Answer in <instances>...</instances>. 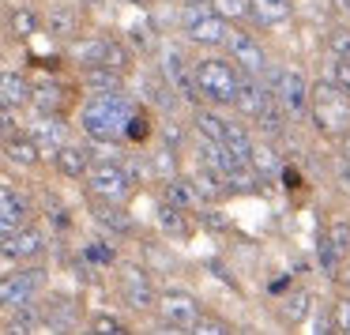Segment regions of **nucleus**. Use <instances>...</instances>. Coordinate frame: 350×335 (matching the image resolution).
I'll use <instances>...</instances> for the list:
<instances>
[{
    "instance_id": "obj_45",
    "label": "nucleus",
    "mask_w": 350,
    "mask_h": 335,
    "mask_svg": "<svg viewBox=\"0 0 350 335\" xmlns=\"http://www.w3.org/2000/svg\"><path fill=\"white\" fill-rule=\"evenodd\" d=\"M327 46H332V57H347V53H350V31H347V27H339V31H332V38H327Z\"/></svg>"
},
{
    "instance_id": "obj_46",
    "label": "nucleus",
    "mask_w": 350,
    "mask_h": 335,
    "mask_svg": "<svg viewBox=\"0 0 350 335\" xmlns=\"http://www.w3.org/2000/svg\"><path fill=\"white\" fill-rule=\"evenodd\" d=\"M335 87L350 94V57H335Z\"/></svg>"
},
{
    "instance_id": "obj_52",
    "label": "nucleus",
    "mask_w": 350,
    "mask_h": 335,
    "mask_svg": "<svg viewBox=\"0 0 350 335\" xmlns=\"http://www.w3.org/2000/svg\"><path fill=\"white\" fill-rule=\"evenodd\" d=\"M347 159H350V132H347Z\"/></svg>"
},
{
    "instance_id": "obj_48",
    "label": "nucleus",
    "mask_w": 350,
    "mask_h": 335,
    "mask_svg": "<svg viewBox=\"0 0 350 335\" xmlns=\"http://www.w3.org/2000/svg\"><path fill=\"white\" fill-rule=\"evenodd\" d=\"M16 132V117H12V109L8 106H0V144Z\"/></svg>"
},
{
    "instance_id": "obj_19",
    "label": "nucleus",
    "mask_w": 350,
    "mask_h": 335,
    "mask_svg": "<svg viewBox=\"0 0 350 335\" xmlns=\"http://www.w3.org/2000/svg\"><path fill=\"white\" fill-rule=\"evenodd\" d=\"M0 151L8 155V162H16V166H23V170H31V166H38V162H42L38 144H34L31 136H16V132L0 144Z\"/></svg>"
},
{
    "instance_id": "obj_22",
    "label": "nucleus",
    "mask_w": 350,
    "mask_h": 335,
    "mask_svg": "<svg viewBox=\"0 0 350 335\" xmlns=\"http://www.w3.org/2000/svg\"><path fill=\"white\" fill-rule=\"evenodd\" d=\"M249 16L256 27H282L290 19V0H249Z\"/></svg>"
},
{
    "instance_id": "obj_16",
    "label": "nucleus",
    "mask_w": 350,
    "mask_h": 335,
    "mask_svg": "<svg viewBox=\"0 0 350 335\" xmlns=\"http://www.w3.org/2000/svg\"><path fill=\"white\" fill-rule=\"evenodd\" d=\"M53 166L61 177H68V181H79V177H87V170H91V151H87L83 144H64L53 151Z\"/></svg>"
},
{
    "instance_id": "obj_31",
    "label": "nucleus",
    "mask_w": 350,
    "mask_h": 335,
    "mask_svg": "<svg viewBox=\"0 0 350 335\" xmlns=\"http://www.w3.org/2000/svg\"><path fill=\"white\" fill-rule=\"evenodd\" d=\"M192 124H196V132L204 139H211V144H222V136H226V117L211 113V109H196Z\"/></svg>"
},
{
    "instance_id": "obj_35",
    "label": "nucleus",
    "mask_w": 350,
    "mask_h": 335,
    "mask_svg": "<svg viewBox=\"0 0 350 335\" xmlns=\"http://www.w3.org/2000/svg\"><path fill=\"white\" fill-rule=\"evenodd\" d=\"M102 64H106V68H113V72H129V64H132V49H124L121 42L106 38V57H102Z\"/></svg>"
},
{
    "instance_id": "obj_13",
    "label": "nucleus",
    "mask_w": 350,
    "mask_h": 335,
    "mask_svg": "<svg viewBox=\"0 0 350 335\" xmlns=\"http://www.w3.org/2000/svg\"><path fill=\"white\" fill-rule=\"evenodd\" d=\"M162 79L170 83V91L181 94V98L196 102L200 91H196V79H192V68L185 64V57L177 53V49H170V53H162Z\"/></svg>"
},
{
    "instance_id": "obj_49",
    "label": "nucleus",
    "mask_w": 350,
    "mask_h": 335,
    "mask_svg": "<svg viewBox=\"0 0 350 335\" xmlns=\"http://www.w3.org/2000/svg\"><path fill=\"white\" fill-rule=\"evenodd\" d=\"M282 181H286V185H297V170H282Z\"/></svg>"
},
{
    "instance_id": "obj_32",
    "label": "nucleus",
    "mask_w": 350,
    "mask_h": 335,
    "mask_svg": "<svg viewBox=\"0 0 350 335\" xmlns=\"http://www.w3.org/2000/svg\"><path fill=\"white\" fill-rule=\"evenodd\" d=\"M317 260H320V271L332 275V279H335V275H339V264H342L347 256H342V252L332 245V237L320 234V237H317Z\"/></svg>"
},
{
    "instance_id": "obj_3",
    "label": "nucleus",
    "mask_w": 350,
    "mask_h": 335,
    "mask_svg": "<svg viewBox=\"0 0 350 335\" xmlns=\"http://www.w3.org/2000/svg\"><path fill=\"white\" fill-rule=\"evenodd\" d=\"M234 106L241 109L245 117H252L264 132H271V136H275V132H282V124H286V117H282V109H279V102H275L271 87H264L256 76L241 79Z\"/></svg>"
},
{
    "instance_id": "obj_28",
    "label": "nucleus",
    "mask_w": 350,
    "mask_h": 335,
    "mask_svg": "<svg viewBox=\"0 0 350 335\" xmlns=\"http://www.w3.org/2000/svg\"><path fill=\"white\" fill-rule=\"evenodd\" d=\"M166 200H170V204H177V207H185V211H192V207H204L200 192L192 189V181H189V177H181V174L166 177Z\"/></svg>"
},
{
    "instance_id": "obj_21",
    "label": "nucleus",
    "mask_w": 350,
    "mask_h": 335,
    "mask_svg": "<svg viewBox=\"0 0 350 335\" xmlns=\"http://www.w3.org/2000/svg\"><path fill=\"white\" fill-rule=\"evenodd\" d=\"M42 27H46L49 34H57V38H72L76 27H79V8L76 4H53L49 16L42 19Z\"/></svg>"
},
{
    "instance_id": "obj_24",
    "label": "nucleus",
    "mask_w": 350,
    "mask_h": 335,
    "mask_svg": "<svg viewBox=\"0 0 350 335\" xmlns=\"http://www.w3.org/2000/svg\"><path fill=\"white\" fill-rule=\"evenodd\" d=\"M189 181H192V189L200 192V200H204V204H215V200H222L230 192V185L222 181L215 170H207V166H200L196 174H189Z\"/></svg>"
},
{
    "instance_id": "obj_44",
    "label": "nucleus",
    "mask_w": 350,
    "mask_h": 335,
    "mask_svg": "<svg viewBox=\"0 0 350 335\" xmlns=\"http://www.w3.org/2000/svg\"><path fill=\"white\" fill-rule=\"evenodd\" d=\"M177 174V162H174V151H159L154 155V177H162V181H166V177H174Z\"/></svg>"
},
{
    "instance_id": "obj_40",
    "label": "nucleus",
    "mask_w": 350,
    "mask_h": 335,
    "mask_svg": "<svg viewBox=\"0 0 350 335\" xmlns=\"http://www.w3.org/2000/svg\"><path fill=\"white\" fill-rule=\"evenodd\" d=\"M91 332H98V335H124L129 327H124L117 317H109V312H98V317L91 320Z\"/></svg>"
},
{
    "instance_id": "obj_38",
    "label": "nucleus",
    "mask_w": 350,
    "mask_h": 335,
    "mask_svg": "<svg viewBox=\"0 0 350 335\" xmlns=\"http://www.w3.org/2000/svg\"><path fill=\"white\" fill-rule=\"evenodd\" d=\"M147 132H151V124H147V113H144V109H136V113L129 117V124H124V139H132V144H144Z\"/></svg>"
},
{
    "instance_id": "obj_17",
    "label": "nucleus",
    "mask_w": 350,
    "mask_h": 335,
    "mask_svg": "<svg viewBox=\"0 0 350 335\" xmlns=\"http://www.w3.org/2000/svg\"><path fill=\"white\" fill-rule=\"evenodd\" d=\"M91 215H94V222H98L106 234H113V237L132 234V215L124 211V207H117L113 200H98V204L91 207Z\"/></svg>"
},
{
    "instance_id": "obj_37",
    "label": "nucleus",
    "mask_w": 350,
    "mask_h": 335,
    "mask_svg": "<svg viewBox=\"0 0 350 335\" xmlns=\"http://www.w3.org/2000/svg\"><path fill=\"white\" fill-rule=\"evenodd\" d=\"M207 4H211L226 23H230V19H245V16H249V0H207Z\"/></svg>"
},
{
    "instance_id": "obj_6",
    "label": "nucleus",
    "mask_w": 350,
    "mask_h": 335,
    "mask_svg": "<svg viewBox=\"0 0 350 335\" xmlns=\"http://www.w3.org/2000/svg\"><path fill=\"white\" fill-rule=\"evenodd\" d=\"M271 94H275V102H279V109H282L286 121H301V117H309V83H305V76L297 68L275 72Z\"/></svg>"
},
{
    "instance_id": "obj_23",
    "label": "nucleus",
    "mask_w": 350,
    "mask_h": 335,
    "mask_svg": "<svg viewBox=\"0 0 350 335\" xmlns=\"http://www.w3.org/2000/svg\"><path fill=\"white\" fill-rule=\"evenodd\" d=\"M8 332H16V335L46 332V317H42L38 302H31V305H19V309H12V312H8Z\"/></svg>"
},
{
    "instance_id": "obj_47",
    "label": "nucleus",
    "mask_w": 350,
    "mask_h": 335,
    "mask_svg": "<svg viewBox=\"0 0 350 335\" xmlns=\"http://www.w3.org/2000/svg\"><path fill=\"white\" fill-rule=\"evenodd\" d=\"M335 332H350V302H339L335 305Z\"/></svg>"
},
{
    "instance_id": "obj_30",
    "label": "nucleus",
    "mask_w": 350,
    "mask_h": 335,
    "mask_svg": "<svg viewBox=\"0 0 350 335\" xmlns=\"http://www.w3.org/2000/svg\"><path fill=\"white\" fill-rule=\"evenodd\" d=\"M102 57H106V38L72 42V61L83 64V68H94V64H102Z\"/></svg>"
},
{
    "instance_id": "obj_41",
    "label": "nucleus",
    "mask_w": 350,
    "mask_h": 335,
    "mask_svg": "<svg viewBox=\"0 0 350 335\" xmlns=\"http://www.w3.org/2000/svg\"><path fill=\"white\" fill-rule=\"evenodd\" d=\"M83 256L91 260V264H98V267H109V264H113V249H109L106 241H91V245L83 249Z\"/></svg>"
},
{
    "instance_id": "obj_1",
    "label": "nucleus",
    "mask_w": 350,
    "mask_h": 335,
    "mask_svg": "<svg viewBox=\"0 0 350 335\" xmlns=\"http://www.w3.org/2000/svg\"><path fill=\"white\" fill-rule=\"evenodd\" d=\"M132 113H136V106L124 98V91L94 94V98L83 102V109H79V124H83V132L91 139H98V144H121L124 124H129Z\"/></svg>"
},
{
    "instance_id": "obj_27",
    "label": "nucleus",
    "mask_w": 350,
    "mask_h": 335,
    "mask_svg": "<svg viewBox=\"0 0 350 335\" xmlns=\"http://www.w3.org/2000/svg\"><path fill=\"white\" fill-rule=\"evenodd\" d=\"M83 83L91 87L94 94H113L124 87V72H113L106 64H94V68H83Z\"/></svg>"
},
{
    "instance_id": "obj_15",
    "label": "nucleus",
    "mask_w": 350,
    "mask_h": 335,
    "mask_svg": "<svg viewBox=\"0 0 350 335\" xmlns=\"http://www.w3.org/2000/svg\"><path fill=\"white\" fill-rule=\"evenodd\" d=\"M31 139L38 144L42 155H53L57 147L68 144V124H64L57 113H42L38 121L31 124Z\"/></svg>"
},
{
    "instance_id": "obj_8",
    "label": "nucleus",
    "mask_w": 350,
    "mask_h": 335,
    "mask_svg": "<svg viewBox=\"0 0 350 335\" xmlns=\"http://www.w3.org/2000/svg\"><path fill=\"white\" fill-rule=\"evenodd\" d=\"M42 286H46V275L38 267H23V271L0 275V309H19V305L38 302Z\"/></svg>"
},
{
    "instance_id": "obj_55",
    "label": "nucleus",
    "mask_w": 350,
    "mask_h": 335,
    "mask_svg": "<svg viewBox=\"0 0 350 335\" xmlns=\"http://www.w3.org/2000/svg\"><path fill=\"white\" fill-rule=\"evenodd\" d=\"M347 286H350V271H347Z\"/></svg>"
},
{
    "instance_id": "obj_54",
    "label": "nucleus",
    "mask_w": 350,
    "mask_h": 335,
    "mask_svg": "<svg viewBox=\"0 0 350 335\" xmlns=\"http://www.w3.org/2000/svg\"><path fill=\"white\" fill-rule=\"evenodd\" d=\"M83 4H98V0H83Z\"/></svg>"
},
{
    "instance_id": "obj_53",
    "label": "nucleus",
    "mask_w": 350,
    "mask_h": 335,
    "mask_svg": "<svg viewBox=\"0 0 350 335\" xmlns=\"http://www.w3.org/2000/svg\"><path fill=\"white\" fill-rule=\"evenodd\" d=\"M342 8H347V12H350V0H342Z\"/></svg>"
},
{
    "instance_id": "obj_18",
    "label": "nucleus",
    "mask_w": 350,
    "mask_h": 335,
    "mask_svg": "<svg viewBox=\"0 0 350 335\" xmlns=\"http://www.w3.org/2000/svg\"><path fill=\"white\" fill-rule=\"evenodd\" d=\"M154 219H159L162 234L177 237V241H189L192 222H189V215H185V207H177V204H170V200H162V204L154 207Z\"/></svg>"
},
{
    "instance_id": "obj_43",
    "label": "nucleus",
    "mask_w": 350,
    "mask_h": 335,
    "mask_svg": "<svg viewBox=\"0 0 350 335\" xmlns=\"http://www.w3.org/2000/svg\"><path fill=\"white\" fill-rule=\"evenodd\" d=\"M192 332H200V335H226L230 324H226V320H215V317H204V312H200V320L192 324Z\"/></svg>"
},
{
    "instance_id": "obj_5",
    "label": "nucleus",
    "mask_w": 350,
    "mask_h": 335,
    "mask_svg": "<svg viewBox=\"0 0 350 335\" xmlns=\"http://www.w3.org/2000/svg\"><path fill=\"white\" fill-rule=\"evenodd\" d=\"M87 185H91L94 200H113V204H124L136 189V177L129 174L124 162H91L87 170Z\"/></svg>"
},
{
    "instance_id": "obj_7",
    "label": "nucleus",
    "mask_w": 350,
    "mask_h": 335,
    "mask_svg": "<svg viewBox=\"0 0 350 335\" xmlns=\"http://www.w3.org/2000/svg\"><path fill=\"white\" fill-rule=\"evenodd\" d=\"M181 27L196 46H222V38H226V31H230L226 19L215 8H207V4H185Z\"/></svg>"
},
{
    "instance_id": "obj_39",
    "label": "nucleus",
    "mask_w": 350,
    "mask_h": 335,
    "mask_svg": "<svg viewBox=\"0 0 350 335\" xmlns=\"http://www.w3.org/2000/svg\"><path fill=\"white\" fill-rule=\"evenodd\" d=\"M129 38H132V46H136L139 53H147V49H154L151 23H132V27H129Z\"/></svg>"
},
{
    "instance_id": "obj_9",
    "label": "nucleus",
    "mask_w": 350,
    "mask_h": 335,
    "mask_svg": "<svg viewBox=\"0 0 350 335\" xmlns=\"http://www.w3.org/2000/svg\"><path fill=\"white\" fill-rule=\"evenodd\" d=\"M159 312H162V324L170 327V332H192V324L200 320V305L192 294H185V290H166V294H159Z\"/></svg>"
},
{
    "instance_id": "obj_20",
    "label": "nucleus",
    "mask_w": 350,
    "mask_h": 335,
    "mask_svg": "<svg viewBox=\"0 0 350 335\" xmlns=\"http://www.w3.org/2000/svg\"><path fill=\"white\" fill-rule=\"evenodd\" d=\"M31 102V83H27V76H19V72H0V106L8 109H19Z\"/></svg>"
},
{
    "instance_id": "obj_36",
    "label": "nucleus",
    "mask_w": 350,
    "mask_h": 335,
    "mask_svg": "<svg viewBox=\"0 0 350 335\" xmlns=\"http://www.w3.org/2000/svg\"><path fill=\"white\" fill-rule=\"evenodd\" d=\"M38 27H42L38 12H31V8L12 12V34H16V38H31V34L38 31Z\"/></svg>"
},
{
    "instance_id": "obj_33",
    "label": "nucleus",
    "mask_w": 350,
    "mask_h": 335,
    "mask_svg": "<svg viewBox=\"0 0 350 335\" xmlns=\"http://www.w3.org/2000/svg\"><path fill=\"white\" fill-rule=\"evenodd\" d=\"M222 147L245 162V159H249V147H252V136H249V132H245L237 121H226V136H222Z\"/></svg>"
},
{
    "instance_id": "obj_56",
    "label": "nucleus",
    "mask_w": 350,
    "mask_h": 335,
    "mask_svg": "<svg viewBox=\"0 0 350 335\" xmlns=\"http://www.w3.org/2000/svg\"><path fill=\"white\" fill-rule=\"evenodd\" d=\"M347 57H350V53H347Z\"/></svg>"
},
{
    "instance_id": "obj_14",
    "label": "nucleus",
    "mask_w": 350,
    "mask_h": 335,
    "mask_svg": "<svg viewBox=\"0 0 350 335\" xmlns=\"http://www.w3.org/2000/svg\"><path fill=\"white\" fill-rule=\"evenodd\" d=\"M27 219H31V200L23 192L8 189V185H0V241L16 226H23Z\"/></svg>"
},
{
    "instance_id": "obj_12",
    "label": "nucleus",
    "mask_w": 350,
    "mask_h": 335,
    "mask_svg": "<svg viewBox=\"0 0 350 335\" xmlns=\"http://www.w3.org/2000/svg\"><path fill=\"white\" fill-rule=\"evenodd\" d=\"M0 252L12 260H38L42 252H46V234H42L38 226H16L4 241H0Z\"/></svg>"
},
{
    "instance_id": "obj_10",
    "label": "nucleus",
    "mask_w": 350,
    "mask_h": 335,
    "mask_svg": "<svg viewBox=\"0 0 350 335\" xmlns=\"http://www.w3.org/2000/svg\"><path fill=\"white\" fill-rule=\"evenodd\" d=\"M117 282H121L124 305H132V309H139V312H144V309H154L159 294H154L151 275H147L139 264H121V271H117Z\"/></svg>"
},
{
    "instance_id": "obj_11",
    "label": "nucleus",
    "mask_w": 350,
    "mask_h": 335,
    "mask_svg": "<svg viewBox=\"0 0 350 335\" xmlns=\"http://www.w3.org/2000/svg\"><path fill=\"white\" fill-rule=\"evenodd\" d=\"M222 46H230L234 68H241L245 76H256V79L264 76V68H267V53L260 49V42L252 38V34H245V31H226Z\"/></svg>"
},
{
    "instance_id": "obj_2",
    "label": "nucleus",
    "mask_w": 350,
    "mask_h": 335,
    "mask_svg": "<svg viewBox=\"0 0 350 335\" xmlns=\"http://www.w3.org/2000/svg\"><path fill=\"white\" fill-rule=\"evenodd\" d=\"M309 113H312V124L324 136L342 139L350 132V94L320 79L317 87H309Z\"/></svg>"
},
{
    "instance_id": "obj_25",
    "label": "nucleus",
    "mask_w": 350,
    "mask_h": 335,
    "mask_svg": "<svg viewBox=\"0 0 350 335\" xmlns=\"http://www.w3.org/2000/svg\"><path fill=\"white\" fill-rule=\"evenodd\" d=\"M42 317H46V332H72V327L79 324V309L72 302H49V309H42Z\"/></svg>"
},
{
    "instance_id": "obj_34",
    "label": "nucleus",
    "mask_w": 350,
    "mask_h": 335,
    "mask_svg": "<svg viewBox=\"0 0 350 335\" xmlns=\"http://www.w3.org/2000/svg\"><path fill=\"white\" fill-rule=\"evenodd\" d=\"M309 309H312V297L305 294V290H297V294H290L286 302H282L279 317L286 320V324H301V320L309 317Z\"/></svg>"
},
{
    "instance_id": "obj_26",
    "label": "nucleus",
    "mask_w": 350,
    "mask_h": 335,
    "mask_svg": "<svg viewBox=\"0 0 350 335\" xmlns=\"http://www.w3.org/2000/svg\"><path fill=\"white\" fill-rule=\"evenodd\" d=\"M249 170L252 174L260 177V181H264V177H275L282 170V162H279V155H275V147H267V144H256V139H252V147H249Z\"/></svg>"
},
{
    "instance_id": "obj_51",
    "label": "nucleus",
    "mask_w": 350,
    "mask_h": 335,
    "mask_svg": "<svg viewBox=\"0 0 350 335\" xmlns=\"http://www.w3.org/2000/svg\"><path fill=\"white\" fill-rule=\"evenodd\" d=\"M185 4H207V0H185Z\"/></svg>"
},
{
    "instance_id": "obj_50",
    "label": "nucleus",
    "mask_w": 350,
    "mask_h": 335,
    "mask_svg": "<svg viewBox=\"0 0 350 335\" xmlns=\"http://www.w3.org/2000/svg\"><path fill=\"white\" fill-rule=\"evenodd\" d=\"M342 181L350 185V159H347V166H342Z\"/></svg>"
},
{
    "instance_id": "obj_42",
    "label": "nucleus",
    "mask_w": 350,
    "mask_h": 335,
    "mask_svg": "<svg viewBox=\"0 0 350 335\" xmlns=\"http://www.w3.org/2000/svg\"><path fill=\"white\" fill-rule=\"evenodd\" d=\"M327 237H332V245L342 252V256H350V222H332V230H327Z\"/></svg>"
},
{
    "instance_id": "obj_4",
    "label": "nucleus",
    "mask_w": 350,
    "mask_h": 335,
    "mask_svg": "<svg viewBox=\"0 0 350 335\" xmlns=\"http://www.w3.org/2000/svg\"><path fill=\"white\" fill-rule=\"evenodd\" d=\"M192 79H196V91L204 94V98H211L215 106H234L237 87H241V76H237L234 64L215 61V57L200 61L196 68H192Z\"/></svg>"
},
{
    "instance_id": "obj_29",
    "label": "nucleus",
    "mask_w": 350,
    "mask_h": 335,
    "mask_svg": "<svg viewBox=\"0 0 350 335\" xmlns=\"http://www.w3.org/2000/svg\"><path fill=\"white\" fill-rule=\"evenodd\" d=\"M31 102L38 106V113H61L64 109V87L61 83H38V87H31Z\"/></svg>"
}]
</instances>
